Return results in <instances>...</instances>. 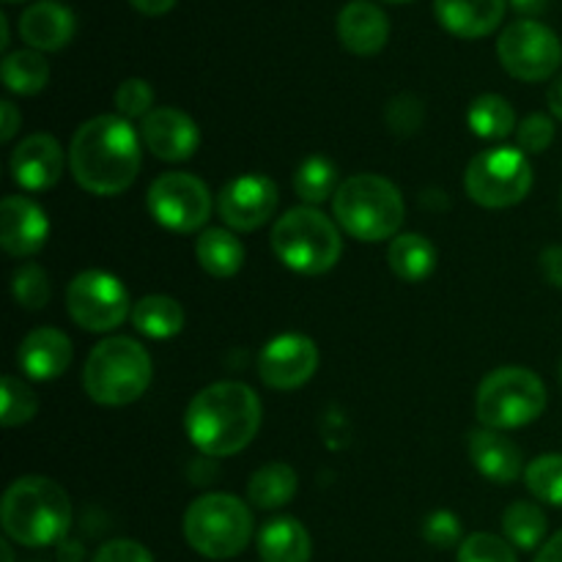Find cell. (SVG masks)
<instances>
[{
	"mask_svg": "<svg viewBox=\"0 0 562 562\" xmlns=\"http://www.w3.org/2000/svg\"><path fill=\"white\" fill-rule=\"evenodd\" d=\"M140 137L124 115H97L75 132L69 168L91 195H121L140 170Z\"/></svg>",
	"mask_w": 562,
	"mask_h": 562,
	"instance_id": "cell-1",
	"label": "cell"
},
{
	"mask_svg": "<svg viewBox=\"0 0 562 562\" xmlns=\"http://www.w3.org/2000/svg\"><path fill=\"white\" fill-rule=\"evenodd\" d=\"M184 426L190 442L203 456H236L261 428V401L241 382L209 384L187 406Z\"/></svg>",
	"mask_w": 562,
	"mask_h": 562,
	"instance_id": "cell-2",
	"label": "cell"
},
{
	"mask_svg": "<svg viewBox=\"0 0 562 562\" xmlns=\"http://www.w3.org/2000/svg\"><path fill=\"white\" fill-rule=\"evenodd\" d=\"M0 521H3L5 536L20 547H53V543L64 541L66 532H69V494L49 477H20L5 488Z\"/></svg>",
	"mask_w": 562,
	"mask_h": 562,
	"instance_id": "cell-3",
	"label": "cell"
},
{
	"mask_svg": "<svg viewBox=\"0 0 562 562\" xmlns=\"http://www.w3.org/2000/svg\"><path fill=\"white\" fill-rule=\"evenodd\" d=\"M333 212L340 228L355 239L384 241L398 234L406 206L393 181L376 173H357L338 187Z\"/></svg>",
	"mask_w": 562,
	"mask_h": 562,
	"instance_id": "cell-4",
	"label": "cell"
},
{
	"mask_svg": "<svg viewBox=\"0 0 562 562\" xmlns=\"http://www.w3.org/2000/svg\"><path fill=\"white\" fill-rule=\"evenodd\" d=\"M154 376L151 357L137 340L108 338L93 346L82 371L88 398L102 406L135 404Z\"/></svg>",
	"mask_w": 562,
	"mask_h": 562,
	"instance_id": "cell-5",
	"label": "cell"
},
{
	"mask_svg": "<svg viewBox=\"0 0 562 562\" xmlns=\"http://www.w3.org/2000/svg\"><path fill=\"white\" fill-rule=\"evenodd\" d=\"M272 250L294 272L324 274L340 261L344 239L327 214L313 206H296L274 223Z\"/></svg>",
	"mask_w": 562,
	"mask_h": 562,
	"instance_id": "cell-6",
	"label": "cell"
},
{
	"mask_svg": "<svg viewBox=\"0 0 562 562\" xmlns=\"http://www.w3.org/2000/svg\"><path fill=\"white\" fill-rule=\"evenodd\" d=\"M549 395L530 368L505 366L488 373L475 395V415L483 428L510 431L536 423L547 412Z\"/></svg>",
	"mask_w": 562,
	"mask_h": 562,
	"instance_id": "cell-7",
	"label": "cell"
},
{
	"mask_svg": "<svg viewBox=\"0 0 562 562\" xmlns=\"http://www.w3.org/2000/svg\"><path fill=\"white\" fill-rule=\"evenodd\" d=\"M184 538L209 560H231L252 538V514L234 494H203L187 508Z\"/></svg>",
	"mask_w": 562,
	"mask_h": 562,
	"instance_id": "cell-8",
	"label": "cell"
},
{
	"mask_svg": "<svg viewBox=\"0 0 562 562\" xmlns=\"http://www.w3.org/2000/svg\"><path fill=\"white\" fill-rule=\"evenodd\" d=\"M467 195L483 209H508L532 190V165L521 148L494 146L481 151L464 173Z\"/></svg>",
	"mask_w": 562,
	"mask_h": 562,
	"instance_id": "cell-9",
	"label": "cell"
},
{
	"mask_svg": "<svg viewBox=\"0 0 562 562\" xmlns=\"http://www.w3.org/2000/svg\"><path fill=\"white\" fill-rule=\"evenodd\" d=\"M497 58L510 77L525 82H543L558 75L562 44L558 33L538 20H516L499 33Z\"/></svg>",
	"mask_w": 562,
	"mask_h": 562,
	"instance_id": "cell-10",
	"label": "cell"
},
{
	"mask_svg": "<svg viewBox=\"0 0 562 562\" xmlns=\"http://www.w3.org/2000/svg\"><path fill=\"white\" fill-rule=\"evenodd\" d=\"M130 291L115 274L102 269L80 272L66 289V311L88 333H110L132 316Z\"/></svg>",
	"mask_w": 562,
	"mask_h": 562,
	"instance_id": "cell-11",
	"label": "cell"
},
{
	"mask_svg": "<svg viewBox=\"0 0 562 562\" xmlns=\"http://www.w3.org/2000/svg\"><path fill=\"white\" fill-rule=\"evenodd\" d=\"M148 212L176 234H192L212 217V192L192 173H162L148 187Z\"/></svg>",
	"mask_w": 562,
	"mask_h": 562,
	"instance_id": "cell-12",
	"label": "cell"
},
{
	"mask_svg": "<svg viewBox=\"0 0 562 562\" xmlns=\"http://www.w3.org/2000/svg\"><path fill=\"white\" fill-rule=\"evenodd\" d=\"M280 203L278 184L269 176H239L220 192L217 212L228 228L250 234L274 217Z\"/></svg>",
	"mask_w": 562,
	"mask_h": 562,
	"instance_id": "cell-13",
	"label": "cell"
},
{
	"mask_svg": "<svg viewBox=\"0 0 562 562\" xmlns=\"http://www.w3.org/2000/svg\"><path fill=\"white\" fill-rule=\"evenodd\" d=\"M318 368V349L307 335H278L258 357V376L272 390H300Z\"/></svg>",
	"mask_w": 562,
	"mask_h": 562,
	"instance_id": "cell-14",
	"label": "cell"
},
{
	"mask_svg": "<svg viewBox=\"0 0 562 562\" xmlns=\"http://www.w3.org/2000/svg\"><path fill=\"white\" fill-rule=\"evenodd\" d=\"M140 137L162 162H184L201 146V130L179 108H157L143 119Z\"/></svg>",
	"mask_w": 562,
	"mask_h": 562,
	"instance_id": "cell-15",
	"label": "cell"
},
{
	"mask_svg": "<svg viewBox=\"0 0 562 562\" xmlns=\"http://www.w3.org/2000/svg\"><path fill=\"white\" fill-rule=\"evenodd\" d=\"M49 236V220L38 203L25 195H9L0 203V245L9 256H36Z\"/></svg>",
	"mask_w": 562,
	"mask_h": 562,
	"instance_id": "cell-16",
	"label": "cell"
},
{
	"mask_svg": "<svg viewBox=\"0 0 562 562\" xmlns=\"http://www.w3.org/2000/svg\"><path fill=\"white\" fill-rule=\"evenodd\" d=\"M66 154L60 143L53 135H38L25 137L20 146L11 154V179L27 192H42L49 190L60 181L64 176Z\"/></svg>",
	"mask_w": 562,
	"mask_h": 562,
	"instance_id": "cell-17",
	"label": "cell"
},
{
	"mask_svg": "<svg viewBox=\"0 0 562 562\" xmlns=\"http://www.w3.org/2000/svg\"><path fill=\"white\" fill-rule=\"evenodd\" d=\"M75 14H71L69 5L58 3V0H38L20 14L22 42L36 53L64 49L75 36Z\"/></svg>",
	"mask_w": 562,
	"mask_h": 562,
	"instance_id": "cell-18",
	"label": "cell"
},
{
	"mask_svg": "<svg viewBox=\"0 0 562 562\" xmlns=\"http://www.w3.org/2000/svg\"><path fill=\"white\" fill-rule=\"evenodd\" d=\"M338 38L349 53L376 55L390 38V20L371 0H351L338 14Z\"/></svg>",
	"mask_w": 562,
	"mask_h": 562,
	"instance_id": "cell-19",
	"label": "cell"
},
{
	"mask_svg": "<svg viewBox=\"0 0 562 562\" xmlns=\"http://www.w3.org/2000/svg\"><path fill=\"white\" fill-rule=\"evenodd\" d=\"M22 373L36 382H53L71 366V340L55 327H38L20 344L16 351Z\"/></svg>",
	"mask_w": 562,
	"mask_h": 562,
	"instance_id": "cell-20",
	"label": "cell"
},
{
	"mask_svg": "<svg viewBox=\"0 0 562 562\" xmlns=\"http://www.w3.org/2000/svg\"><path fill=\"white\" fill-rule=\"evenodd\" d=\"M470 459L475 470L492 483L508 486L525 475V456L521 450L494 428H477L470 434Z\"/></svg>",
	"mask_w": 562,
	"mask_h": 562,
	"instance_id": "cell-21",
	"label": "cell"
},
{
	"mask_svg": "<svg viewBox=\"0 0 562 562\" xmlns=\"http://www.w3.org/2000/svg\"><path fill=\"white\" fill-rule=\"evenodd\" d=\"M439 25L459 38H483L505 20V0H434Z\"/></svg>",
	"mask_w": 562,
	"mask_h": 562,
	"instance_id": "cell-22",
	"label": "cell"
},
{
	"mask_svg": "<svg viewBox=\"0 0 562 562\" xmlns=\"http://www.w3.org/2000/svg\"><path fill=\"white\" fill-rule=\"evenodd\" d=\"M311 536L291 516L267 521L258 532V558L261 562H311Z\"/></svg>",
	"mask_w": 562,
	"mask_h": 562,
	"instance_id": "cell-23",
	"label": "cell"
},
{
	"mask_svg": "<svg viewBox=\"0 0 562 562\" xmlns=\"http://www.w3.org/2000/svg\"><path fill=\"white\" fill-rule=\"evenodd\" d=\"M387 263L404 283H423L437 269V247L420 234H401L390 241Z\"/></svg>",
	"mask_w": 562,
	"mask_h": 562,
	"instance_id": "cell-24",
	"label": "cell"
},
{
	"mask_svg": "<svg viewBox=\"0 0 562 562\" xmlns=\"http://www.w3.org/2000/svg\"><path fill=\"white\" fill-rule=\"evenodd\" d=\"M132 327L154 340H168L184 329V311L173 296L148 294L132 307Z\"/></svg>",
	"mask_w": 562,
	"mask_h": 562,
	"instance_id": "cell-25",
	"label": "cell"
},
{
	"mask_svg": "<svg viewBox=\"0 0 562 562\" xmlns=\"http://www.w3.org/2000/svg\"><path fill=\"white\" fill-rule=\"evenodd\" d=\"M195 256L212 278H234L245 263V247L225 228H206L195 241Z\"/></svg>",
	"mask_w": 562,
	"mask_h": 562,
	"instance_id": "cell-26",
	"label": "cell"
},
{
	"mask_svg": "<svg viewBox=\"0 0 562 562\" xmlns=\"http://www.w3.org/2000/svg\"><path fill=\"white\" fill-rule=\"evenodd\" d=\"M0 75H3V86L11 93L36 97L47 88L49 66L36 49H16V53H5L3 64H0Z\"/></svg>",
	"mask_w": 562,
	"mask_h": 562,
	"instance_id": "cell-27",
	"label": "cell"
},
{
	"mask_svg": "<svg viewBox=\"0 0 562 562\" xmlns=\"http://www.w3.org/2000/svg\"><path fill=\"white\" fill-rule=\"evenodd\" d=\"M296 472L289 464H263L256 475L250 477V486H247V497L256 508L263 510H278L283 505H289L296 494Z\"/></svg>",
	"mask_w": 562,
	"mask_h": 562,
	"instance_id": "cell-28",
	"label": "cell"
},
{
	"mask_svg": "<svg viewBox=\"0 0 562 562\" xmlns=\"http://www.w3.org/2000/svg\"><path fill=\"white\" fill-rule=\"evenodd\" d=\"M467 124L483 140H505L516 130V115L508 99L497 93H483L470 104Z\"/></svg>",
	"mask_w": 562,
	"mask_h": 562,
	"instance_id": "cell-29",
	"label": "cell"
},
{
	"mask_svg": "<svg viewBox=\"0 0 562 562\" xmlns=\"http://www.w3.org/2000/svg\"><path fill=\"white\" fill-rule=\"evenodd\" d=\"M503 530H505V538H508L514 547L536 549V547H541L543 538H547L549 519L536 503L519 499V503H514L505 508Z\"/></svg>",
	"mask_w": 562,
	"mask_h": 562,
	"instance_id": "cell-30",
	"label": "cell"
},
{
	"mask_svg": "<svg viewBox=\"0 0 562 562\" xmlns=\"http://www.w3.org/2000/svg\"><path fill=\"white\" fill-rule=\"evenodd\" d=\"M294 190L307 206L329 201L338 192V170L329 159L307 157L294 173Z\"/></svg>",
	"mask_w": 562,
	"mask_h": 562,
	"instance_id": "cell-31",
	"label": "cell"
},
{
	"mask_svg": "<svg viewBox=\"0 0 562 562\" xmlns=\"http://www.w3.org/2000/svg\"><path fill=\"white\" fill-rule=\"evenodd\" d=\"M525 483L532 497L562 508V453L532 459L525 470Z\"/></svg>",
	"mask_w": 562,
	"mask_h": 562,
	"instance_id": "cell-32",
	"label": "cell"
},
{
	"mask_svg": "<svg viewBox=\"0 0 562 562\" xmlns=\"http://www.w3.org/2000/svg\"><path fill=\"white\" fill-rule=\"evenodd\" d=\"M0 401H3V406H0V423L5 428L25 426L38 412L36 393L16 376L3 379V384H0Z\"/></svg>",
	"mask_w": 562,
	"mask_h": 562,
	"instance_id": "cell-33",
	"label": "cell"
},
{
	"mask_svg": "<svg viewBox=\"0 0 562 562\" xmlns=\"http://www.w3.org/2000/svg\"><path fill=\"white\" fill-rule=\"evenodd\" d=\"M11 291H14L16 305L25 311H42L49 302V278L38 263H22L16 267L14 280H11Z\"/></svg>",
	"mask_w": 562,
	"mask_h": 562,
	"instance_id": "cell-34",
	"label": "cell"
},
{
	"mask_svg": "<svg viewBox=\"0 0 562 562\" xmlns=\"http://www.w3.org/2000/svg\"><path fill=\"white\" fill-rule=\"evenodd\" d=\"M459 562H519L514 547L492 532H475L459 547Z\"/></svg>",
	"mask_w": 562,
	"mask_h": 562,
	"instance_id": "cell-35",
	"label": "cell"
},
{
	"mask_svg": "<svg viewBox=\"0 0 562 562\" xmlns=\"http://www.w3.org/2000/svg\"><path fill=\"white\" fill-rule=\"evenodd\" d=\"M151 104H154V88L148 86L146 80H140V77H130V80L121 82L119 91H115V108H119V113L124 115L126 121L146 119V115L154 110Z\"/></svg>",
	"mask_w": 562,
	"mask_h": 562,
	"instance_id": "cell-36",
	"label": "cell"
},
{
	"mask_svg": "<svg viewBox=\"0 0 562 562\" xmlns=\"http://www.w3.org/2000/svg\"><path fill=\"white\" fill-rule=\"evenodd\" d=\"M387 126L395 135H415L423 126V102L412 93H401L387 104Z\"/></svg>",
	"mask_w": 562,
	"mask_h": 562,
	"instance_id": "cell-37",
	"label": "cell"
},
{
	"mask_svg": "<svg viewBox=\"0 0 562 562\" xmlns=\"http://www.w3.org/2000/svg\"><path fill=\"white\" fill-rule=\"evenodd\" d=\"M516 137H519L521 151L543 154L554 140V124L549 121V115L532 113L521 121L519 130H516Z\"/></svg>",
	"mask_w": 562,
	"mask_h": 562,
	"instance_id": "cell-38",
	"label": "cell"
},
{
	"mask_svg": "<svg viewBox=\"0 0 562 562\" xmlns=\"http://www.w3.org/2000/svg\"><path fill=\"white\" fill-rule=\"evenodd\" d=\"M423 538L437 549L459 547L461 541L459 516L450 514V510H434V514L423 521Z\"/></svg>",
	"mask_w": 562,
	"mask_h": 562,
	"instance_id": "cell-39",
	"label": "cell"
},
{
	"mask_svg": "<svg viewBox=\"0 0 562 562\" xmlns=\"http://www.w3.org/2000/svg\"><path fill=\"white\" fill-rule=\"evenodd\" d=\"M91 562H154V558L143 543L119 538V541L104 543Z\"/></svg>",
	"mask_w": 562,
	"mask_h": 562,
	"instance_id": "cell-40",
	"label": "cell"
},
{
	"mask_svg": "<svg viewBox=\"0 0 562 562\" xmlns=\"http://www.w3.org/2000/svg\"><path fill=\"white\" fill-rule=\"evenodd\" d=\"M541 269L554 289H562V247H547L541 252Z\"/></svg>",
	"mask_w": 562,
	"mask_h": 562,
	"instance_id": "cell-41",
	"label": "cell"
},
{
	"mask_svg": "<svg viewBox=\"0 0 562 562\" xmlns=\"http://www.w3.org/2000/svg\"><path fill=\"white\" fill-rule=\"evenodd\" d=\"M0 115H3V124H0V140L9 143L11 137L16 135V130H20L22 115H20V110L14 108V102H9V99L0 104Z\"/></svg>",
	"mask_w": 562,
	"mask_h": 562,
	"instance_id": "cell-42",
	"label": "cell"
},
{
	"mask_svg": "<svg viewBox=\"0 0 562 562\" xmlns=\"http://www.w3.org/2000/svg\"><path fill=\"white\" fill-rule=\"evenodd\" d=\"M130 3H132V9H137L140 14H146V16H162V14H168V11L173 9L179 0H130Z\"/></svg>",
	"mask_w": 562,
	"mask_h": 562,
	"instance_id": "cell-43",
	"label": "cell"
},
{
	"mask_svg": "<svg viewBox=\"0 0 562 562\" xmlns=\"http://www.w3.org/2000/svg\"><path fill=\"white\" fill-rule=\"evenodd\" d=\"M536 562H562V530L543 543Z\"/></svg>",
	"mask_w": 562,
	"mask_h": 562,
	"instance_id": "cell-44",
	"label": "cell"
},
{
	"mask_svg": "<svg viewBox=\"0 0 562 562\" xmlns=\"http://www.w3.org/2000/svg\"><path fill=\"white\" fill-rule=\"evenodd\" d=\"M510 5L530 20V16L543 14L549 9V0H510Z\"/></svg>",
	"mask_w": 562,
	"mask_h": 562,
	"instance_id": "cell-45",
	"label": "cell"
},
{
	"mask_svg": "<svg viewBox=\"0 0 562 562\" xmlns=\"http://www.w3.org/2000/svg\"><path fill=\"white\" fill-rule=\"evenodd\" d=\"M547 99H549V110H552L554 119L562 121V75L552 82V88H549Z\"/></svg>",
	"mask_w": 562,
	"mask_h": 562,
	"instance_id": "cell-46",
	"label": "cell"
},
{
	"mask_svg": "<svg viewBox=\"0 0 562 562\" xmlns=\"http://www.w3.org/2000/svg\"><path fill=\"white\" fill-rule=\"evenodd\" d=\"M0 47H9V16L0 14Z\"/></svg>",
	"mask_w": 562,
	"mask_h": 562,
	"instance_id": "cell-47",
	"label": "cell"
},
{
	"mask_svg": "<svg viewBox=\"0 0 562 562\" xmlns=\"http://www.w3.org/2000/svg\"><path fill=\"white\" fill-rule=\"evenodd\" d=\"M0 554H3V562H14V554H11V543L9 541L0 543Z\"/></svg>",
	"mask_w": 562,
	"mask_h": 562,
	"instance_id": "cell-48",
	"label": "cell"
},
{
	"mask_svg": "<svg viewBox=\"0 0 562 562\" xmlns=\"http://www.w3.org/2000/svg\"><path fill=\"white\" fill-rule=\"evenodd\" d=\"M384 3H409V0H384Z\"/></svg>",
	"mask_w": 562,
	"mask_h": 562,
	"instance_id": "cell-49",
	"label": "cell"
},
{
	"mask_svg": "<svg viewBox=\"0 0 562 562\" xmlns=\"http://www.w3.org/2000/svg\"><path fill=\"white\" fill-rule=\"evenodd\" d=\"M3 3H25V0H3Z\"/></svg>",
	"mask_w": 562,
	"mask_h": 562,
	"instance_id": "cell-50",
	"label": "cell"
},
{
	"mask_svg": "<svg viewBox=\"0 0 562 562\" xmlns=\"http://www.w3.org/2000/svg\"><path fill=\"white\" fill-rule=\"evenodd\" d=\"M560 382H562V362H560Z\"/></svg>",
	"mask_w": 562,
	"mask_h": 562,
	"instance_id": "cell-51",
	"label": "cell"
},
{
	"mask_svg": "<svg viewBox=\"0 0 562 562\" xmlns=\"http://www.w3.org/2000/svg\"><path fill=\"white\" fill-rule=\"evenodd\" d=\"M560 209H562V195H560Z\"/></svg>",
	"mask_w": 562,
	"mask_h": 562,
	"instance_id": "cell-52",
	"label": "cell"
}]
</instances>
